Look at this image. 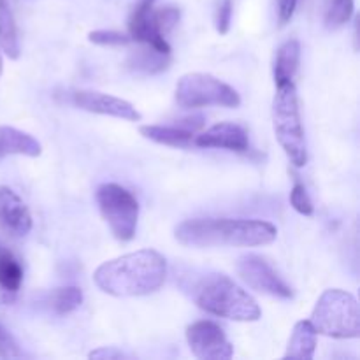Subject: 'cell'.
<instances>
[{"label": "cell", "mask_w": 360, "mask_h": 360, "mask_svg": "<svg viewBox=\"0 0 360 360\" xmlns=\"http://www.w3.org/2000/svg\"><path fill=\"white\" fill-rule=\"evenodd\" d=\"M167 278V262L155 250H139L104 262L94 281L102 292L115 297H141L157 292Z\"/></svg>", "instance_id": "cell-1"}, {"label": "cell", "mask_w": 360, "mask_h": 360, "mask_svg": "<svg viewBox=\"0 0 360 360\" xmlns=\"http://www.w3.org/2000/svg\"><path fill=\"white\" fill-rule=\"evenodd\" d=\"M176 239L185 246H264L276 239L273 224L262 220H231V218H193L176 227Z\"/></svg>", "instance_id": "cell-2"}, {"label": "cell", "mask_w": 360, "mask_h": 360, "mask_svg": "<svg viewBox=\"0 0 360 360\" xmlns=\"http://www.w3.org/2000/svg\"><path fill=\"white\" fill-rule=\"evenodd\" d=\"M195 304L206 313L234 322H257L262 316L255 299L225 274H206L192 288Z\"/></svg>", "instance_id": "cell-3"}, {"label": "cell", "mask_w": 360, "mask_h": 360, "mask_svg": "<svg viewBox=\"0 0 360 360\" xmlns=\"http://www.w3.org/2000/svg\"><path fill=\"white\" fill-rule=\"evenodd\" d=\"M273 129L292 165L297 169L304 167L308 164V146L294 81L276 84V95L273 101Z\"/></svg>", "instance_id": "cell-4"}, {"label": "cell", "mask_w": 360, "mask_h": 360, "mask_svg": "<svg viewBox=\"0 0 360 360\" xmlns=\"http://www.w3.org/2000/svg\"><path fill=\"white\" fill-rule=\"evenodd\" d=\"M311 326L316 334L338 340H352L360 336L359 302L350 292L329 288L316 301L311 313Z\"/></svg>", "instance_id": "cell-5"}, {"label": "cell", "mask_w": 360, "mask_h": 360, "mask_svg": "<svg viewBox=\"0 0 360 360\" xmlns=\"http://www.w3.org/2000/svg\"><path fill=\"white\" fill-rule=\"evenodd\" d=\"M176 102L181 108L195 109L207 105L238 108L241 97L231 84L204 72L185 74L176 84Z\"/></svg>", "instance_id": "cell-6"}, {"label": "cell", "mask_w": 360, "mask_h": 360, "mask_svg": "<svg viewBox=\"0 0 360 360\" xmlns=\"http://www.w3.org/2000/svg\"><path fill=\"white\" fill-rule=\"evenodd\" d=\"M97 204L109 231L118 241H130L137 231L139 204L136 197L116 183H104L97 190Z\"/></svg>", "instance_id": "cell-7"}, {"label": "cell", "mask_w": 360, "mask_h": 360, "mask_svg": "<svg viewBox=\"0 0 360 360\" xmlns=\"http://www.w3.org/2000/svg\"><path fill=\"white\" fill-rule=\"evenodd\" d=\"M186 341L190 352L200 360H229L234 355V347L224 329L211 320H200L188 326Z\"/></svg>", "instance_id": "cell-8"}, {"label": "cell", "mask_w": 360, "mask_h": 360, "mask_svg": "<svg viewBox=\"0 0 360 360\" xmlns=\"http://www.w3.org/2000/svg\"><path fill=\"white\" fill-rule=\"evenodd\" d=\"M238 273L241 280L253 290L260 294L271 295V297L292 299L294 292L281 280L276 271L259 255H243L238 260Z\"/></svg>", "instance_id": "cell-9"}, {"label": "cell", "mask_w": 360, "mask_h": 360, "mask_svg": "<svg viewBox=\"0 0 360 360\" xmlns=\"http://www.w3.org/2000/svg\"><path fill=\"white\" fill-rule=\"evenodd\" d=\"M72 102L83 111L97 112V115L115 116L127 122H141V112L125 98L112 97L101 91L79 90L72 94Z\"/></svg>", "instance_id": "cell-10"}, {"label": "cell", "mask_w": 360, "mask_h": 360, "mask_svg": "<svg viewBox=\"0 0 360 360\" xmlns=\"http://www.w3.org/2000/svg\"><path fill=\"white\" fill-rule=\"evenodd\" d=\"M0 229L13 238H25L32 231V214L27 204L9 188L0 185Z\"/></svg>", "instance_id": "cell-11"}, {"label": "cell", "mask_w": 360, "mask_h": 360, "mask_svg": "<svg viewBox=\"0 0 360 360\" xmlns=\"http://www.w3.org/2000/svg\"><path fill=\"white\" fill-rule=\"evenodd\" d=\"M153 2L151 0H143L139 6L134 9L132 16L129 21L130 39L150 48L157 49L160 53H169L171 55V46L165 41V35L157 28L153 21Z\"/></svg>", "instance_id": "cell-12"}, {"label": "cell", "mask_w": 360, "mask_h": 360, "mask_svg": "<svg viewBox=\"0 0 360 360\" xmlns=\"http://www.w3.org/2000/svg\"><path fill=\"white\" fill-rule=\"evenodd\" d=\"M193 144L199 148H220V150L245 153L250 148L248 132L236 123H217L206 132L193 137Z\"/></svg>", "instance_id": "cell-13"}, {"label": "cell", "mask_w": 360, "mask_h": 360, "mask_svg": "<svg viewBox=\"0 0 360 360\" xmlns=\"http://www.w3.org/2000/svg\"><path fill=\"white\" fill-rule=\"evenodd\" d=\"M42 146L30 134L18 130L14 127L0 125V160L9 155H25V157H39Z\"/></svg>", "instance_id": "cell-14"}, {"label": "cell", "mask_w": 360, "mask_h": 360, "mask_svg": "<svg viewBox=\"0 0 360 360\" xmlns=\"http://www.w3.org/2000/svg\"><path fill=\"white\" fill-rule=\"evenodd\" d=\"M316 350V330L309 320H301L295 323L294 333L288 340L285 359L311 360Z\"/></svg>", "instance_id": "cell-15"}, {"label": "cell", "mask_w": 360, "mask_h": 360, "mask_svg": "<svg viewBox=\"0 0 360 360\" xmlns=\"http://www.w3.org/2000/svg\"><path fill=\"white\" fill-rule=\"evenodd\" d=\"M301 62V44L297 39H288L280 46L274 62V81L276 84L294 79Z\"/></svg>", "instance_id": "cell-16"}, {"label": "cell", "mask_w": 360, "mask_h": 360, "mask_svg": "<svg viewBox=\"0 0 360 360\" xmlns=\"http://www.w3.org/2000/svg\"><path fill=\"white\" fill-rule=\"evenodd\" d=\"M139 132L143 134L146 139L155 141L158 144H165V146L174 148H186L193 144V137L195 132L181 129V127H164V125H144L141 127Z\"/></svg>", "instance_id": "cell-17"}, {"label": "cell", "mask_w": 360, "mask_h": 360, "mask_svg": "<svg viewBox=\"0 0 360 360\" xmlns=\"http://www.w3.org/2000/svg\"><path fill=\"white\" fill-rule=\"evenodd\" d=\"M0 48L9 58L16 60L20 56V39L7 0H0Z\"/></svg>", "instance_id": "cell-18"}, {"label": "cell", "mask_w": 360, "mask_h": 360, "mask_svg": "<svg viewBox=\"0 0 360 360\" xmlns=\"http://www.w3.org/2000/svg\"><path fill=\"white\" fill-rule=\"evenodd\" d=\"M129 65L130 69L137 70V72H162V70H165L169 67V53H160L148 46V49H139V51L132 53V56L129 60Z\"/></svg>", "instance_id": "cell-19"}, {"label": "cell", "mask_w": 360, "mask_h": 360, "mask_svg": "<svg viewBox=\"0 0 360 360\" xmlns=\"http://www.w3.org/2000/svg\"><path fill=\"white\" fill-rule=\"evenodd\" d=\"M23 283V267L20 266L13 252L0 245V285L11 292L20 290Z\"/></svg>", "instance_id": "cell-20"}, {"label": "cell", "mask_w": 360, "mask_h": 360, "mask_svg": "<svg viewBox=\"0 0 360 360\" xmlns=\"http://www.w3.org/2000/svg\"><path fill=\"white\" fill-rule=\"evenodd\" d=\"M83 304V292L77 287L56 288L51 295V306L58 315H69Z\"/></svg>", "instance_id": "cell-21"}, {"label": "cell", "mask_w": 360, "mask_h": 360, "mask_svg": "<svg viewBox=\"0 0 360 360\" xmlns=\"http://www.w3.org/2000/svg\"><path fill=\"white\" fill-rule=\"evenodd\" d=\"M354 14V0H329L326 9V27L330 30L343 27Z\"/></svg>", "instance_id": "cell-22"}, {"label": "cell", "mask_w": 360, "mask_h": 360, "mask_svg": "<svg viewBox=\"0 0 360 360\" xmlns=\"http://www.w3.org/2000/svg\"><path fill=\"white\" fill-rule=\"evenodd\" d=\"M153 21L158 30L164 35H167L179 21V9L178 7H162V9H153Z\"/></svg>", "instance_id": "cell-23"}, {"label": "cell", "mask_w": 360, "mask_h": 360, "mask_svg": "<svg viewBox=\"0 0 360 360\" xmlns=\"http://www.w3.org/2000/svg\"><path fill=\"white\" fill-rule=\"evenodd\" d=\"M290 204L297 213L304 214V217H311L315 213V207H313L311 199H309L308 192H306V186L299 181L295 183L290 192Z\"/></svg>", "instance_id": "cell-24"}, {"label": "cell", "mask_w": 360, "mask_h": 360, "mask_svg": "<svg viewBox=\"0 0 360 360\" xmlns=\"http://www.w3.org/2000/svg\"><path fill=\"white\" fill-rule=\"evenodd\" d=\"M88 39H90L91 42H95V44H101V46H125L132 41L130 37H127V35L120 34V32H115V30L90 32Z\"/></svg>", "instance_id": "cell-25"}, {"label": "cell", "mask_w": 360, "mask_h": 360, "mask_svg": "<svg viewBox=\"0 0 360 360\" xmlns=\"http://www.w3.org/2000/svg\"><path fill=\"white\" fill-rule=\"evenodd\" d=\"M232 13H234L232 0H220V2H218L217 16H214V25H217V30L220 32L221 35L227 34L229 28H231Z\"/></svg>", "instance_id": "cell-26"}, {"label": "cell", "mask_w": 360, "mask_h": 360, "mask_svg": "<svg viewBox=\"0 0 360 360\" xmlns=\"http://www.w3.org/2000/svg\"><path fill=\"white\" fill-rule=\"evenodd\" d=\"M0 357L4 359H21L23 352L20 350L14 338L11 336L9 330L0 326Z\"/></svg>", "instance_id": "cell-27"}, {"label": "cell", "mask_w": 360, "mask_h": 360, "mask_svg": "<svg viewBox=\"0 0 360 360\" xmlns=\"http://www.w3.org/2000/svg\"><path fill=\"white\" fill-rule=\"evenodd\" d=\"M295 7H297V0H278V21L281 27L292 20Z\"/></svg>", "instance_id": "cell-28"}, {"label": "cell", "mask_w": 360, "mask_h": 360, "mask_svg": "<svg viewBox=\"0 0 360 360\" xmlns=\"http://www.w3.org/2000/svg\"><path fill=\"white\" fill-rule=\"evenodd\" d=\"M125 355L118 350H112V348H101V350H95L90 354V359H122Z\"/></svg>", "instance_id": "cell-29"}, {"label": "cell", "mask_w": 360, "mask_h": 360, "mask_svg": "<svg viewBox=\"0 0 360 360\" xmlns=\"http://www.w3.org/2000/svg\"><path fill=\"white\" fill-rule=\"evenodd\" d=\"M16 302V292H11L0 285V306H11Z\"/></svg>", "instance_id": "cell-30"}, {"label": "cell", "mask_w": 360, "mask_h": 360, "mask_svg": "<svg viewBox=\"0 0 360 360\" xmlns=\"http://www.w3.org/2000/svg\"><path fill=\"white\" fill-rule=\"evenodd\" d=\"M0 74H2V55H0Z\"/></svg>", "instance_id": "cell-31"}, {"label": "cell", "mask_w": 360, "mask_h": 360, "mask_svg": "<svg viewBox=\"0 0 360 360\" xmlns=\"http://www.w3.org/2000/svg\"><path fill=\"white\" fill-rule=\"evenodd\" d=\"M151 2H153V0H151Z\"/></svg>", "instance_id": "cell-32"}]
</instances>
